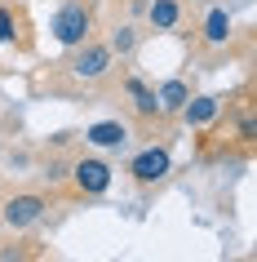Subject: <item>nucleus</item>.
Masks as SVG:
<instances>
[{
	"mask_svg": "<svg viewBox=\"0 0 257 262\" xmlns=\"http://www.w3.org/2000/svg\"><path fill=\"white\" fill-rule=\"evenodd\" d=\"M151 31H177L186 23V0H147L142 5Z\"/></svg>",
	"mask_w": 257,
	"mask_h": 262,
	"instance_id": "6",
	"label": "nucleus"
},
{
	"mask_svg": "<svg viewBox=\"0 0 257 262\" xmlns=\"http://www.w3.org/2000/svg\"><path fill=\"white\" fill-rule=\"evenodd\" d=\"M124 94H129V107L137 111V120H160V107H155V89H151L142 76H124Z\"/></svg>",
	"mask_w": 257,
	"mask_h": 262,
	"instance_id": "10",
	"label": "nucleus"
},
{
	"mask_svg": "<svg viewBox=\"0 0 257 262\" xmlns=\"http://www.w3.org/2000/svg\"><path fill=\"white\" fill-rule=\"evenodd\" d=\"M200 40L208 45V49H226L230 45V9H222V5H208V9H204Z\"/></svg>",
	"mask_w": 257,
	"mask_h": 262,
	"instance_id": "8",
	"label": "nucleus"
},
{
	"mask_svg": "<svg viewBox=\"0 0 257 262\" xmlns=\"http://www.w3.org/2000/svg\"><path fill=\"white\" fill-rule=\"evenodd\" d=\"M67 178H71V187L80 195H102L111 187V165L102 160V156H80V160H71L67 165Z\"/></svg>",
	"mask_w": 257,
	"mask_h": 262,
	"instance_id": "4",
	"label": "nucleus"
},
{
	"mask_svg": "<svg viewBox=\"0 0 257 262\" xmlns=\"http://www.w3.org/2000/svg\"><path fill=\"white\" fill-rule=\"evenodd\" d=\"M191 98V84L182 80V76H173V80H164L160 89H155V107H160V120H173L177 111L186 107Z\"/></svg>",
	"mask_w": 257,
	"mask_h": 262,
	"instance_id": "11",
	"label": "nucleus"
},
{
	"mask_svg": "<svg viewBox=\"0 0 257 262\" xmlns=\"http://www.w3.org/2000/svg\"><path fill=\"white\" fill-rule=\"evenodd\" d=\"M62 71H67L80 89H94V84H107V80H111V71H115V54H111L107 40H94V36H89L84 45L67 49Z\"/></svg>",
	"mask_w": 257,
	"mask_h": 262,
	"instance_id": "1",
	"label": "nucleus"
},
{
	"mask_svg": "<svg viewBox=\"0 0 257 262\" xmlns=\"http://www.w3.org/2000/svg\"><path fill=\"white\" fill-rule=\"evenodd\" d=\"M84 142L98 147V151H124L129 147V124L124 120H98L84 129Z\"/></svg>",
	"mask_w": 257,
	"mask_h": 262,
	"instance_id": "7",
	"label": "nucleus"
},
{
	"mask_svg": "<svg viewBox=\"0 0 257 262\" xmlns=\"http://www.w3.org/2000/svg\"><path fill=\"white\" fill-rule=\"evenodd\" d=\"M14 36H18V14L9 5H0V45H14Z\"/></svg>",
	"mask_w": 257,
	"mask_h": 262,
	"instance_id": "13",
	"label": "nucleus"
},
{
	"mask_svg": "<svg viewBox=\"0 0 257 262\" xmlns=\"http://www.w3.org/2000/svg\"><path fill=\"white\" fill-rule=\"evenodd\" d=\"M169 169H173L169 147H142V151L129 160V178H133L137 187H155V182L169 178Z\"/></svg>",
	"mask_w": 257,
	"mask_h": 262,
	"instance_id": "5",
	"label": "nucleus"
},
{
	"mask_svg": "<svg viewBox=\"0 0 257 262\" xmlns=\"http://www.w3.org/2000/svg\"><path fill=\"white\" fill-rule=\"evenodd\" d=\"M44 209H49V200H44L40 191H14L0 205V222H5L9 231H31V227L44 218Z\"/></svg>",
	"mask_w": 257,
	"mask_h": 262,
	"instance_id": "3",
	"label": "nucleus"
},
{
	"mask_svg": "<svg viewBox=\"0 0 257 262\" xmlns=\"http://www.w3.org/2000/svg\"><path fill=\"white\" fill-rule=\"evenodd\" d=\"M44 178H49V182H62V178H67V165H62V160L44 165Z\"/></svg>",
	"mask_w": 257,
	"mask_h": 262,
	"instance_id": "14",
	"label": "nucleus"
},
{
	"mask_svg": "<svg viewBox=\"0 0 257 262\" xmlns=\"http://www.w3.org/2000/svg\"><path fill=\"white\" fill-rule=\"evenodd\" d=\"M49 31H54V40L62 45V49L84 45L94 36V5H84V0H62L54 23H49Z\"/></svg>",
	"mask_w": 257,
	"mask_h": 262,
	"instance_id": "2",
	"label": "nucleus"
},
{
	"mask_svg": "<svg viewBox=\"0 0 257 262\" xmlns=\"http://www.w3.org/2000/svg\"><path fill=\"white\" fill-rule=\"evenodd\" d=\"M137 40H142V36H137V27L133 23H124V27H111V54H120V58H129L137 49Z\"/></svg>",
	"mask_w": 257,
	"mask_h": 262,
	"instance_id": "12",
	"label": "nucleus"
},
{
	"mask_svg": "<svg viewBox=\"0 0 257 262\" xmlns=\"http://www.w3.org/2000/svg\"><path fill=\"white\" fill-rule=\"evenodd\" d=\"M177 116H182L191 129H208L213 120H222V98H213V94H200V98H195V94H191L186 107L177 111Z\"/></svg>",
	"mask_w": 257,
	"mask_h": 262,
	"instance_id": "9",
	"label": "nucleus"
}]
</instances>
